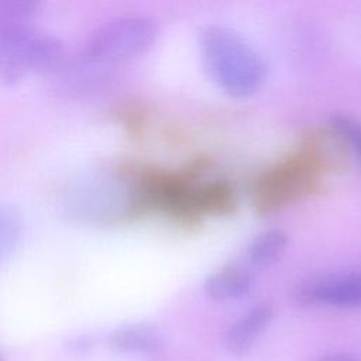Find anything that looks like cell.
I'll list each match as a JSON object with an SVG mask.
<instances>
[{
    "label": "cell",
    "mask_w": 361,
    "mask_h": 361,
    "mask_svg": "<svg viewBox=\"0 0 361 361\" xmlns=\"http://www.w3.org/2000/svg\"><path fill=\"white\" fill-rule=\"evenodd\" d=\"M20 226L18 216L11 209L3 207L0 213V251L3 258L16 247L20 238Z\"/></svg>",
    "instance_id": "30bf717a"
},
{
    "label": "cell",
    "mask_w": 361,
    "mask_h": 361,
    "mask_svg": "<svg viewBox=\"0 0 361 361\" xmlns=\"http://www.w3.org/2000/svg\"><path fill=\"white\" fill-rule=\"evenodd\" d=\"M274 309L269 303H258L247 310L228 329L226 336V347L235 355H243L254 345L259 334L272 320Z\"/></svg>",
    "instance_id": "5b68a950"
},
{
    "label": "cell",
    "mask_w": 361,
    "mask_h": 361,
    "mask_svg": "<svg viewBox=\"0 0 361 361\" xmlns=\"http://www.w3.org/2000/svg\"><path fill=\"white\" fill-rule=\"evenodd\" d=\"M317 361H361V360L348 354H330L319 358Z\"/></svg>",
    "instance_id": "8fae6325"
},
{
    "label": "cell",
    "mask_w": 361,
    "mask_h": 361,
    "mask_svg": "<svg viewBox=\"0 0 361 361\" xmlns=\"http://www.w3.org/2000/svg\"><path fill=\"white\" fill-rule=\"evenodd\" d=\"M330 124L336 134L343 140V142L357 158L361 168V123L348 116L336 114L331 118Z\"/></svg>",
    "instance_id": "9c48e42d"
},
{
    "label": "cell",
    "mask_w": 361,
    "mask_h": 361,
    "mask_svg": "<svg viewBox=\"0 0 361 361\" xmlns=\"http://www.w3.org/2000/svg\"><path fill=\"white\" fill-rule=\"evenodd\" d=\"M63 58L62 42L48 34H38L30 27L0 30V78L14 82L25 72L56 69Z\"/></svg>",
    "instance_id": "3957f363"
},
{
    "label": "cell",
    "mask_w": 361,
    "mask_h": 361,
    "mask_svg": "<svg viewBox=\"0 0 361 361\" xmlns=\"http://www.w3.org/2000/svg\"><path fill=\"white\" fill-rule=\"evenodd\" d=\"M157 27L145 16H123L103 23L90 32L85 42V58L96 65L127 62L154 42Z\"/></svg>",
    "instance_id": "7a4b0ae2"
},
{
    "label": "cell",
    "mask_w": 361,
    "mask_h": 361,
    "mask_svg": "<svg viewBox=\"0 0 361 361\" xmlns=\"http://www.w3.org/2000/svg\"><path fill=\"white\" fill-rule=\"evenodd\" d=\"M110 345L120 353L154 354L161 348V338L151 326L133 324L116 330L110 337Z\"/></svg>",
    "instance_id": "52a82bcc"
},
{
    "label": "cell",
    "mask_w": 361,
    "mask_h": 361,
    "mask_svg": "<svg viewBox=\"0 0 361 361\" xmlns=\"http://www.w3.org/2000/svg\"><path fill=\"white\" fill-rule=\"evenodd\" d=\"M204 68L220 89L234 97L257 92L267 78L261 56L233 30L206 25L199 34Z\"/></svg>",
    "instance_id": "6da1fadb"
},
{
    "label": "cell",
    "mask_w": 361,
    "mask_h": 361,
    "mask_svg": "<svg viewBox=\"0 0 361 361\" xmlns=\"http://www.w3.org/2000/svg\"><path fill=\"white\" fill-rule=\"evenodd\" d=\"M295 298L303 306L361 307V271L336 272L310 279L298 288Z\"/></svg>",
    "instance_id": "277c9868"
},
{
    "label": "cell",
    "mask_w": 361,
    "mask_h": 361,
    "mask_svg": "<svg viewBox=\"0 0 361 361\" xmlns=\"http://www.w3.org/2000/svg\"><path fill=\"white\" fill-rule=\"evenodd\" d=\"M252 283L248 272L228 267L213 272L204 282V290L214 300L238 299L251 290Z\"/></svg>",
    "instance_id": "8992f818"
},
{
    "label": "cell",
    "mask_w": 361,
    "mask_h": 361,
    "mask_svg": "<svg viewBox=\"0 0 361 361\" xmlns=\"http://www.w3.org/2000/svg\"><path fill=\"white\" fill-rule=\"evenodd\" d=\"M288 235L279 228L261 233L247 250V261L254 267H267L285 250Z\"/></svg>",
    "instance_id": "ba28073f"
}]
</instances>
